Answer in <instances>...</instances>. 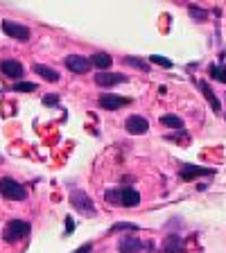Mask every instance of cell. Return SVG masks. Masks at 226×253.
<instances>
[{"label": "cell", "mask_w": 226, "mask_h": 253, "mask_svg": "<svg viewBox=\"0 0 226 253\" xmlns=\"http://www.w3.org/2000/svg\"><path fill=\"white\" fill-rule=\"evenodd\" d=\"M30 235V224L23 219H11L7 221V226L5 231H2V240H5L7 244H16V242H21L23 237Z\"/></svg>", "instance_id": "6da1fadb"}, {"label": "cell", "mask_w": 226, "mask_h": 253, "mask_svg": "<svg viewBox=\"0 0 226 253\" xmlns=\"http://www.w3.org/2000/svg\"><path fill=\"white\" fill-rule=\"evenodd\" d=\"M0 195L11 201H23L27 197V190L23 188L18 181L9 179V176H2V179H0Z\"/></svg>", "instance_id": "7a4b0ae2"}, {"label": "cell", "mask_w": 226, "mask_h": 253, "mask_svg": "<svg viewBox=\"0 0 226 253\" xmlns=\"http://www.w3.org/2000/svg\"><path fill=\"white\" fill-rule=\"evenodd\" d=\"M63 63H66V68L75 75H84L90 70V61L86 57H82V54H68V57L63 59Z\"/></svg>", "instance_id": "3957f363"}, {"label": "cell", "mask_w": 226, "mask_h": 253, "mask_svg": "<svg viewBox=\"0 0 226 253\" xmlns=\"http://www.w3.org/2000/svg\"><path fill=\"white\" fill-rule=\"evenodd\" d=\"M2 32H5L7 37L18 39V41H23V43L30 41V30L16 21H2Z\"/></svg>", "instance_id": "277c9868"}, {"label": "cell", "mask_w": 226, "mask_h": 253, "mask_svg": "<svg viewBox=\"0 0 226 253\" xmlns=\"http://www.w3.org/2000/svg\"><path fill=\"white\" fill-rule=\"evenodd\" d=\"M70 204H73L77 211L86 212V215H95V208H93V204H90L89 195H86V192H82V190L70 192Z\"/></svg>", "instance_id": "5b68a950"}, {"label": "cell", "mask_w": 226, "mask_h": 253, "mask_svg": "<svg viewBox=\"0 0 226 253\" xmlns=\"http://www.w3.org/2000/svg\"><path fill=\"white\" fill-rule=\"evenodd\" d=\"M125 82H127V75H122V73H97L95 75V84L102 86V88H111V86L125 84Z\"/></svg>", "instance_id": "8992f818"}, {"label": "cell", "mask_w": 226, "mask_h": 253, "mask_svg": "<svg viewBox=\"0 0 226 253\" xmlns=\"http://www.w3.org/2000/svg\"><path fill=\"white\" fill-rule=\"evenodd\" d=\"M125 129L132 133V136H140V133H147L149 122L145 120L142 116H129L127 118V122H125Z\"/></svg>", "instance_id": "52a82bcc"}, {"label": "cell", "mask_w": 226, "mask_h": 253, "mask_svg": "<svg viewBox=\"0 0 226 253\" xmlns=\"http://www.w3.org/2000/svg\"><path fill=\"white\" fill-rule=\"evenodd\" d=\"M129 102H132L129 97H118V95H111V93H104L100 97V106L106 111H118V109H122V106H127Z\"/></svg>", "instance_id": "ba28073f"}, {"label": "cell", "mask_w": 226, "mask_h": 253, "mask_svg": "<svg viewBox=\"0 0 226 253\" xmlns=\"http://www.w3.org/2000/svg\"><path fill=\"white\" fill-rule=\"evenodd\" d=\"M0 70H2V75H7L9 79L23 77V63L16 61V59H5V61H0Z\"/></svg>", "instance_id": "9c48e42d"}, {"label": "cell", "mask_w": 226, "mask_h": 253, "mask_svg": "<svg viewBox=\"0 0 226 253\" xmlns=\"http://www.w3.org/2000/svg\"><path fill=\"white\" fill-rule=\"evenodd\" d=\"M199 174H215V169H208V168H199V165H181V179L183 181H192L195 176H199Z\"/></svg>", "instance_id": "30bf717a"}, {"label": "cell", "mask_w": 226, "mask_h": 253, "mask_svg": "<svg viewBox=\"0 0 226 253\" xmlns=\"http://www.w3.org/2000/svg\"><path fill=\"white\" fill-rule=\"evenodd\" d=\"M145 244L138 237H122L120 240V253H140Z\"/></svg>", "instance_id": "8fae6325"}, {"label": "cell", "mask_w": 226, "mask_h": 253, "mask_svg": "<svg viewBox=\"0 0 226 253\" xmlns=\"http://www.w3.org/2000/svg\"><path fill=\"white\" fill-rule=\"evenodd\" d=\"M163 253H183V240L179 235H168L163 240Z\"/></svg>", "instance_id": "7c38bea8"}, {"label": "cell", "mask_w": 226, "mask_h": 253, "mask_svg": "<svg viewBox=\"0 0 226 253\" xmlns=\"http://www.w3.org/2000/svg\"><path fill=\"white\" fill-rule=\"evenodd\" d=\"M32 70H34L37 75H41L45 82H59V77H61V75H59L54 68H50V66H43V63H34V66H32Z\"/></svg>", "instance_id": "4fadbf2b"}, {"label": "cell", "mask_w": 226, "mask_h": 253, "mask_svg": "<svg viewBox=\"0 0 226 253\" xmlns=\"http://www.w3.org/2000/svg\"><path fill=\"white\" fill-rule=\"evenodd\" d=\"M197 86H199V90H204V97H206L208 102H211L213 111H215V113H220V111H222V102L215 97V93H213L211 86L206 84V82H197Z\"/></svg>", "instance_id": "5bb4252c"}, {"label": "cell", "mask_w": 226, "mask_h": 253, "mask_svg": "<svg viewBox=\"0 0 226 253\" xmlns=\"http://www.w3.org/2000/svg\"><path fill=\"white\" fill-rule=\"evenodd\" d=\"M90 63H93L95 68H100V73H104V68H109L111 63H113V57L106 52H95L93 57H90Z\"/></svg>", "instance_id": "9a60e30c"}, {"label": "cell", "mask_w": 226, "mask_h": 253, "mask_svg": "<svg viewBox=\"0 0 226 253\" xmlns=\"http://www.w3.org/2000/svg\"><path fill=\"white\" fill-rule=\"evenodd\" d=\"M140 204V195H138L136 190H122V206H127V208H136V206Z\"/></svg>", "instance_id": "2e32d148"}, {"label": "cell", "mask_w": 226, "mask_h": 253, "mask_svg": "<svg viewBox=\"0 0 226 253\" xmlns=\"http://www.w3.org/2000/svg\"><path fill=\"white\" fill-rule=\"evenodd\" d=\"M161 125L163 126H170V129H183V120L181 118H177V116H163L161 118Z\"/></svg>", "instance_id": "e0dca14e"}, {"label": "cell", "mask_w": 226, "mask_h": 253, "mask_svg": "<svg viewBox=\"0 0 226 253\" xmlns=\"http://www.w3.org/2000/svg\"><path fill=\"white\" fill-rule=\"evenodd\" d=\"M104 199H106V204H111V206H122V190H106Z\"/></svg>", "instance_id": "ac0fdd59"}, {"label": "cell", "mask_w": 226, "mask_h": 253, "mask_svg": "<svg viewBox=\"0 0 226 253\" xmlns=\"http://www.w3.org/2000/svg\"><path fill=\"white\" fill-rule=\"evenodd\" d=\"M122 61H125L127 66H134V68H140V70H145V73H149V63L138 59V57H125Z\"/></svg>", "instance_id": "d6986e66"}, {"label": "cell", "mask_w": 226, "mask_h": 253, "mask_svg": "<svg viewBox=\"0 0 226 253\" xmlns=\"http://www.w3.org/2000/svg\"><path fill=\"white\" fill-rule=\"evenodd\" d=\"M211 77L226 84V63H224V66H220V68H217V66H211Z\"/></svg>", "instance_id": "ffe728a7"}, {"label": "cell", "mask_w": 226, "mask_h": 253, "mask_svg": "<svg viewBox=\"0 0 226 253\" xmlns=\"http://www.w3.org/2000/svg\"><path fill=\"white\" fill-rule=\"evenodd\" d=\"M16 93H32V90H37V84H30V82H18L14 86Z\"/></svg>", "instance_id": "44dd1931"}, {"label": "cell", "mask_w": 226, "mask_h": 253, "mask_svg": "<svg viewBox=\"0 0 226 253\" xmlns=\"http://www.w3.org/2000/svg\"><path fill=\"white\" fill-rule=\"evenodd\" d=\"M190 16H192L195 21H199V23H204L206 18H208V14H206L204 9H197V7H190Z\"/></svg>", "instance_id": "7402d4cb"}, {"label": "cell", "mask_w": 226, "mask_h": 253, "mask_svg": "<svg viewBox=\"0 0 226 253\" xmlns=\"http://www.w3.org/2000/svg\"><path fill=\"white\" fill-rule=\"evenodd\" d=\"M152 63H158V66H163V68H172V61L161 57V54H152Z\"/></svg>", "instance_id": "603a6c76"}, {"label": "cell", "mask_w": 226, "mask_h": 253, "mask_svg": "<svg viewBox=\"0 0 226 253\" xmlns=\"http://www.w3.org/2000/svg\"><path fill=\"white\" fill-rule=\"evenodd\" d=\"M125 228H127V231H138L136 224H116V226L111 228V233H116V231H125Z\"/></svg>", "instance_id": "cb8c5ba5"}, {"label": "cell", "mask_w": 226, "mask_h": 253, "mask_svg": "<svg viewBox=\"0 0 226 253\" xmlns=\"http://www.w3.org/2000/svg\"><path fill=\"white\" fill-rule=\"evenodd\" d=\"M43 104H45V106H57L59 104V97H57V95H45V97H43Z\"/></svg>", "instance_id": "d4e9b609"}, {"label": "cell", "mask_w": 226, "mask_h": 253, "mask_svg": "<svg viewBox=\"0 0 226 253\" xmlns=\"http://www.w3.org/2000/svg\"><path fill=\"white\" fill-rule=\"evenodd\" d=\"M90 249H93V244H84V247H79L77 251H73V253H90Z\"/></svg>", "instance_id": "484cf974"}, {"label": "cell", "mask_w": 226, "mask_h": 253, "mask_svg": "<svg viewBox=\"0 0 226 253\" xmlns=\"http://www.w3.org/2000/svg\"><path fill=\"white\" fill-rule=\"evenodd\" d=\"M75 228V224H73V217H66V233H70Z\"/></svg>", "instance_id": "4316f807"}]
</instances>
